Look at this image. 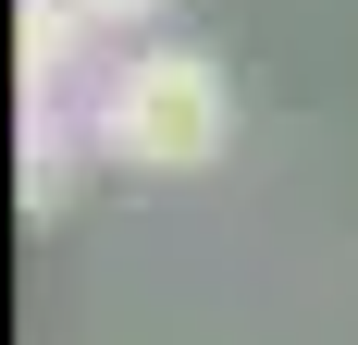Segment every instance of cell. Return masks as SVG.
<instances>
[{
	"label": "cell",
	"mask_w": 358,
	"mask_h": 345,
	"mask_svg": "<svg viewBox=\"0 0 358 345\" xmlns=\"http://www.w3.org/2000/svg\"><path fill=\"white\" fill-rule=\"evenodd\" d=\"M161 13H173V0H87V25H99L111 50H136V37H161Z\"/></svg>",
	"instance_id": "obj_4"
},
{
	"label": "cell",
	"mask_w": 358,
	"mask_h": 345,
	"mask_svg": "<svg viewBox=\"0 0 358 345\" xmlns=\"http://www.w3.org/2000/svg\"><path fill=\"white\" fill-rule=\"evenodd\" d=\"M99 161L87 136V111H25V136H13V185H25V222H62L74 210V172Z\"/></svg>",
	"instance_id": "obj_3"
},
{
	"label": "cell",
	"mask_w": 358,
	"mask_h": 345,
	"mask_svg": "<svg viewBox=\"0 0 358 345\" xmlns=\"http://www.w3.org/2000/svg\"><path fill=\"white\" fill-rule=\"evenodd\" d=\"M87 136L124 172H210L222 148H235L222 50H198V37H136V50H111L99 87H87Z\"/></svg>",
	"instance_id": "obj_1"
},
{
	"label": "cell",
	"mask_w": 358,
	"mask_h": 345,
	"mask_svg": "<svg viewBox=\"0 0 358 345\" xmlns=\"http://www.w3.org/2000/svg\"><path fill=\"white\" fill-rule=\"evenodd\" d=\"M111 37L87 25V0H13V111H87Z\"/></svg>",
	"instance_id": "obj_2"
}]
</instances>
